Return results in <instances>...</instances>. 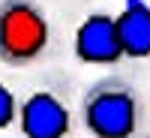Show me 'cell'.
Returning a JSON list of instances; mask_svg holds the SVG:
<instances>
[{
	"label": "cell",
	"mask_w": 150,
	"mask_h": 138,
	"mask_svg": "<svg viewBox=\"0 0 150 138\" xmlns=\"http://www.w3.org/2000/svg\"><path fill=\"white\" fill-rule=\"evenodd\" d=\"M81 123L93 138H135L141 126V99L123 78L96 81L81 99Z\"/></svg>",
	"instance_id": "obj_1"
},
{
	"label": "cell",
	"mask_w": 150,
	"mask_h": 138,
	"mask_svg": "<svg viewBox=\"0 0 150 138\" xmlns=\"http://www.w3.org/2000/svg\"><path fill=\"white\" fill-rule=\"evenodd\" d=\"M51 42V24L36 0H0V63L21 69L36 63Z\"/></svg>",
	"instance_id": "obj_2"
},
{
	"label": "cell",
	"mask_w": 150,
	"mask_h": 138,
	"mask_svg": "<svg viewBox=\"0 0 150 138\" xmlns=\"http://www.w3.org/2000/svg\"><path fill=\"white\" fill-rule=\"evenodd\" d=\"M18 129L24 138H69L72 114L54 90H33L18 108Z\"/></svg>",
	"instance_id": "obj_3"
},
{
	"label": "cell",
	"mask_w": 150,
	"mask_h": 138,
	"mask_svg": "<svg viewBox=\"0 0 150 138\" xmlns=\"http://www.w3.org/2000/svg\"><path fill=\"white\" fill-rule=\"evenodd\" d=\"M72 45H75V57L93 66H111L126 57L117 33V15H108V12H90L78 24Z\"/></svg>",
	"instance_id": "obj_4"
},
{
	"label": "cell",
	"mask_w": 150,
	"mask_h": 138,
	"mask_svg": "<svg viewBox=\"0 0 150 138\" xmlns=\"http://www.w3.org/2000/svg\"><path fill=\"white\" fill-rule=\"evenodd\" d=\"M117 33L126 57L132 60L150 57V3L147 0H123V12L117 15Z\"/></svg>",
	"instance_id": "obj_5"
},
{
	"label": "cell",
	"mask_w": 150,
	"mask_h": 138,
	"mask_svg": "<svg viewBox=\"0 0 150 138\" xmlns=\"http://www.w3.org/2000/svg\"><path fill=\"white\" fill-rule=\"evenodd\" d=\"M18 108H21V102L15 99V93L6 84H0V129L18 123Z\"/></svg>",
	"instance_id": "obj_6"
},
{
	"label": "cell",
	"mask_w": 150,
	"mask_h": 138,
	"mask_svg": "<svg viewBox=\"0 0 150 138\" xmlns=\"http://www.w3.org/2000/svg\"><path fill=\"white\" fill-rule=\"evenodd\" d=\"M147 138H150V135H147Z\"/></svg>",
	"instance_id": "obj_7"
}]
</instances>
